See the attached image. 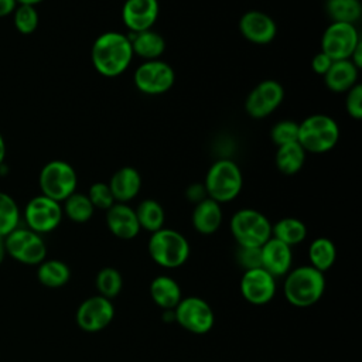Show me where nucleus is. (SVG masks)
<instances>
[{"label":"nucleus","mask_w":362,"mask_h":362,"mask_svg":"<svg viewBox=\"0 0 362 362\" xmlns=\"http://www.w3.org/2000/svg\"><path fill=\"white\" fill-rule=\"evenodd\" d=\"M38 11L34 6L18 4L13 11V23L18 33L21 34H31L38 27Z\"/></svg>","instance_id":"nucleus-34"},{"label":"nucleus","mask_w":362,"mask_h":362,"mask_svg":"<svg viewBox=\"0 0 362 362\" xmlns=\"http://www.w3.org/2000/svg\"><path fill=\"white\" fill-rule=\"evenodd\" d=\"M297 136H298V123L293 120H280L272 127V132H270V137L277 147L287 143L297 141Z\"/></svg>","instance_id":"nucleus-35"},{"label":"nucleus","mask_w":362,"mask_h":362,"mask_svg":"<svg viewBox=\"0 0 362 362\" xmlns=\"http://www.w3.org/2000/svg\"><path fill=\"white\" fill-rule=\"evenodd\" d=\"M106 225L112 235L124 240L136 238L140 232V225L134 209L122 202H115L106 211Z\"/></svg>","instance_id":"nucleus-18"},{"label":"nucleus","mask_w":362,"mask_h":362,"mask_svg":"<svg viewBox=\"0 0 362 362\" xmlns=\"http://www.w3.org/2000/svg\"><path fill=\"white\" fill-rule=\"evenodd\" d=\"M134 212H136L140 229H146L153 233V232L161 229L164 225L165 214H164L161 204L157 202L156 199H151V198L143 199L137 205Z\"/></svg>","instance_id":"nucleus-28"},{"label":"nucleus","mask_w":362,"mask_h":362,"mask_svg":"<svg viewBox=\"0 0 362 362\" xmlns=\"http://www.w3.org/2000/svg\"><path fill=\"white\" fill-rule=\"evenodd\" d=\"M38 184L42 195L57 202H64L71 194L75 192L78 175L69 163L64 160H52L41 168Z\"/></svg>","instance_id":"nucleus-7"},{"label":"nucleus","mask_w":362,"mask_h":362,"mask_svg":"<svg viewBox=\"0 0 362 362\" xmlns=\"http://www.w3.org/2000/svg\"><path fill=\"white\" fill-rule=\"evenodd\" d=\"M331 64H332V59L321 51L317 52L311 59V68L318 75H324L328 71V68L331 66Z\"/></svg>","instance_id":"nucleus-39"},{"label":"nucleus","mask_w":362,"mask_h":362,"mask_svg":"<svg viewBox=\"0 0 362 362\" xmlns=\"http://www.w3.org/2000/svg\"><path fill=\"white\" fill-rule=\"evenodd\" d=\"M61 202H57L45 195H37L28 201L24 209V218L35 233H47L54 230L62 219Z\"/></svg>","instance_id":"nucleus-12"},{"label":"nucleus","mask_w":362,"mask_h":362,"mask_svg":"<svg viewBox=\"0 0 362 362\" xmlns=\"http://www.w3.org/2000/svg\"><path fill=\"white\" fill-rule=\"evenodd\" d=\"M339 140L338 123L327 115H311L298 123L297 141L305 153H327Z\"/></svg>","instance_id":"nucleus-3"},{"label":"nucleus","mask_w":362,"mask_h":362,"mask_svg":"<svg viewBox=\"0 0 362 362\" xmlns=\"http://www.w3.org/2000/svg\"><path fill=\"white\" fill-rule=\"evenodd\" d=\"M345 109H346V113L352 119L361 120V117H362V85L361 83L354 85L346 92Z\"/></svg>","instance_id":"nucleus-38"},{"label":"nucleus","mask_w":362,"mask_h":362,"mask_svg":"<svg viewBox=\"0 0 362 362\" xmlns=\"http://www.w3.org/2000/svg\"><path fill=\"white\" fill-rule=\"evenodd\" d=\"M96 290L99 296L112 300L116 297L123 287V277L115 267H103L96 274Z\"/></svg>","instance_id":"nucleus-32"},{"label":"nucleus","mask_w":362,"mask_h":362,"mask_svg":"<svg viewBox=\"0 0 362 362\" xmlns=\"http://www.w3.org/2000/svg\"><path fill=\"white\" fill-rule=\"evenodd\" d=\"M17 4H27V6H35L38 3H41L42 0H16Z\"/></svg>","instance_id":"nucleus-44"},{"label":"nucleus","mask_w":362,"mask_h":362,"mask_svg":"<svg viewBox=\"0 0 362 362\" xmlns=\"http://www.w3.org/2000/svg\"><path fill=\"white\" fill-rule=\"evenodd\" d=\"M133 55H137L146 61H153L158 59L165 49V41L161 34L153 31V30H146L140 33H134L129 37Z\"/></svg>","instance_id":"nucleus-24"},{"label":"nucleus","mask_w":362,"mask_h":362,"mask_svg":"<svg viewBox=\"0 0 362 362\" xmlns=\"http://www.w3.org/2000/svg\"><path fill=\"white\" fill-rule=\"evenodd\" d=\"M86 195L95 209L107 211L116 202L106 182H93Z\"/></svg>","instance_id":"nucleus-36"},{"label":"nucleus","mask_w":362,"mask_h":362,"mask_svg":"<svg viewBox=\"0 0 362 362\" xmlns=\"http://www.w3.org/2000/svg\"><path fill=\"white\" fill-rule=\"evenodd\" d=\"M37 277L42 286L57 288L68 283L71 277V270L68 264L64 263L62 260H57V259L44 260L38 266Z\"/></svg>","instance_id":"nucleus-27"},{"label":"nucleus","mask_w":362,"mask_h":362,"mask_svg":"<svg viewBox=\"0 0 362 362\" xmlns=\"http://www.w3.org/2000/svg\"><path fill=\"white\" fill-rule=\"evenodd\" d=\"M236 262L243 270L262 267L260 247L255 246H239L236 247Z\"/></svg>","instance_id":"nucleus-37"},{"label":"nucleus","mask_w":362,"mask_h":362,"mask_svg":"<svg viewBox=\"0 0 362 362\" xmlns=\"http://www.w3.org/2000/svg\"><path fill=\"white\" fill-rule=\"evenodd\" d=\"M192 226L197 232L202 235H212L215 233L221 223H222V209L221 204L211 198H204L198 204H195V208L191 215Z\"/></svg>","instance_id":"nucleus-21"},{"label":"nucleus","mask_w":362,"mask_h":362,"mask_svg":"<svg viewBox=\"0 0 362 362\" xmlns=\"http://www.w3.org/2000/svg\"><path fill=\"white\" fill-rule=\"evenodd\" d=\"M185 195H187L188 201H191V202H194V204H198L199 201H202L204 198H206V191H205L204 184L194 182V184L188 185V188H187V191H185Z\"/></svg>","instance_id":"nucleus-40"},{"label":"nucleus","mask_w":362,"mask_h":362,"mask_svg":"<svg viewBox=\"0 0 362 362\" xmlns=\"http://www.w3.org/2000/svg\"><path fill=\"white\" fill-rule=\"evenodd\" d=\"M272 236L291 247L293 245H298L305 239L307 226L297 218H281L274 225H272Z\"/></svg>","instance_id":"nucleus-26"},{"label":"nucleus","mask_w":362,"mask_h":362,"mask_svg":"<svg viewBox=\"0 0 362 362\" xmlns=\"http://www.w3.org/2000/svg\"><path fill=\"white\" fill-rule=\"evenodd\" d=\"M109 188L116 202L126 204L137 197L141 188L140 173L130 165L119 168L109 181Z\"/></svg>","instance_id":"nucleus-20"},{"label":"nucleus","mask_w":362,"mask_h":362,"mask_svg":"<svg viewBox=\"0 0 362 362\" xmlns=\"http://www.w3.org/2000/svg\"><path fill=\"white\" fill-rule=\"evenodd\" d=\"M361 41L355 24L331 23L322 33L321 52L328 55L332 61L349 59Z\"/></svg>","instance_id":"nucleus-9"},{"label":"nucleus","mask_w":362,"mask_h":362,"mask_svg":"<svg viewBox=\"0 0 362 362\" xmlns=\"http://www.w3.org/2000/svg\"><path fill=\"white\" fill-rule=\"evenodd\" d=\"M359 69L349 61H332L328 71L322 75L327 88L332 92L341 93L348 92L354 85L358 83Z\"/></svg>","instance_id":"nucleus-22"},{"label":"nucleus","mask_w":362,"mask_h":362,"mask_svg":"<svg viewBox=\"0 0 362 362\" xmlns=\"http://www.w3.org/2000/svg\"><path fill=\"white\" fill-rule=\"evenodd\" d=\"M16 7H17L16 0H0V17H6L8 14H13Z\"/></svg>","instance_id":"nucleus-41"},{"label":"nucleus","mask_w":362,"mask_h":362,"mask_svg":"<svg viewBox=\"0 0 362 362\" xmlns=\"http://www.w3.org/2000/svg\"><path fill=\"white\" fill-rule=\"evenodd\" d=\"M150 296L153 301L163 310H174L182 298L178 283L165 274L153 279L150 284Z\"/></svg>","instance_id":"nucleus-23"},{"label":"nucleus","mask_w":362,"mask_h":362,"mask_svg":"<svg viewBox=\"0 0 362 362\" xmlns=\"http://www.w3.org/2000/svg\"><path fill=\"white\" fill-rule=\"evenodd\" d=\"M4 255H6V249H4V238H0V264L4 259Z\"/></svg>","instance_id":"nucleus-45"},{"label":"nucleus","mask_w":362,"mask_h":362,"mask_svg":"<svg viewBox=\"0 0 362 362\" xmlns=\"http://www.w3.org/2000/svg\"><path fill=\"white\" fill-rule=\"evenodd\" d=\"M158 0H126L122 7V20L132 34L151 30L158 18Z\"/></svg>","instance_id":"nucleus-16"},{"label":"nucleus","mask_w":362,"mask_h":362,"mask_svg":"<svg viewBox=\"0 0 362 362\" xmlns=\"http://www.w3.org/2000/svg\"><path fill=\"white\" fill-rule=\"evenodd\" d=\"M239 287L243 298L247 303L263 305L276 294V277H273L263 267L245 270Z\"/></svg>","instance_id":"nucleus-15"},{"label":"nucleus","mask_w":362,"mask_h":362,"mask_svg":"<svg viewBox=\"0 0 362 362\" xmlns=\"http://www.w3.org/2000/svg\"><path fill=\"white\" fill-rule=\"evenodd\" d=\"M62 212L71 221H74L76 223H83V222H88L92 218V215L95 212V208H93V205L89 201L86 194L74 192L64 201Z\"/></svg>","instance_id":"nucleus-31"},{"label":"nucleus","mask_w":362,"mask_h":362,"mask_svg":"<svg viewBox=\"0 0 362 362\" xmlns=\"http://www.w3.org/2000/svg\"><path fill=\"white\" fill-rule=\"evenodd\" d=\"M308 259L310 266L320 272H327L337 259V249L331 239L317 238L308 246Z\"/></svg>","instance_id":"nucleus-29"},{"label":"nucleus","mask_w":362,"mask_h":362,"mask_svg":"<svg viewBox=\"0 0 362 362\" xmlns=\"http://www.w3.org/2000/svg\"><path fill=\"white\" fill-rule=\"evenodd\" d=\"M239 31L249 42L264 45L274 40L277 27L269 14L259 10H250L240 17Z\"/></svg>","instance_id":"nucleus-17"},{"label":"nucleus","mask_w":362,"mask_h":362,"mask_svg":"<svg viewBox=\"0 0 362 362\" xmlns=\"http://www.w3.org/2000/svg\"><path fill=\"white\" fill-rule=\"evenodd\" d=\"M283 85L274 79L259 82L245 100V110L253 119H263L272 115L283 102Z\"/></svg>","instance_id":"nucleus-13"},{"label":"nucleus","mask_w":362,"mask_h":362,"mask_svg":"<svg viewBox=\"0 0 362 362\" xmlns=\"http://www.w3.org/2000/svg\"><path fill=\"white\" fill-rule=\"evenodd\" d=\"M133 59V49L127 35L106 31L96 37L90 48V61L98 74L106 78L122 75Z\"/></svg>","instance_id":"nucleus-1"},{"label":"nucleus","mask_w":362,"mask_h":362,"mask_svg":"<svg viewBox=\"0 0 362 362\" xmlns=\"http://www.w3.org/2000/svg\"><path fill=\"white\" fill-rule=\"evenodd\" d=\"M325 291L324 273L313 266H300L290 270L284 280L286 300L298 308L314 305Z\"/></svg>","instance_id":"nucleus-2"},{"label":"nucleus","mask_w":362,"mask_h":362,"mask_svg":"<svg viewBox=\"0 0 362 362\" xmlns=\"http://www.w3.org/2000/svg\"><path fill=\"white\" fill-rule=\"evenodd\" d=\"M349 61L358 68L361 69L362 68V41L358 44V47L354 49L352 55L349 57Z\"/></svg>","instance_id":"nucleus-42"},{"label":"nucleus","mask_w":362,"mask_h":362,"mask_svg":"<svg viewBox=\"0 0 362 362\" xmlns=\"http://www.w3.org/2000/svg\"><path fill=\"white\" fill-rule=\"evenodd\" d=\"M136 88L146 95H161L170 90L175 81L174 69L161 59L144 61L133 75Z\"/></svg>","instance_id":"nucleus-11"},{"label":"nucleus","mask_w":362,"mask_h":362,"mask_svg":"<svg viewBox=\"0 0 362 362\" xmlns=\"http://www.w3.org/2000/svg\"><path fill=\"white\" fill-rule=\"evenodd\" d=\"M229 226L239 246L260 247L272 238V223L257 209L242 208L236 211L230 218Z\"/></svg>","instance_id":"nucleus-6"},{"label":"nucleus","mask_w":362,"mask_h":362,"mask_svg":"<svg viewBox=\"0 0 362 362\" xmlns=\"http://www.w3.org/2000/svg\"><path fill=\"white\" fill-rule=\"evenodd\" d=\"M175 321L192 334H206L215 322L212 307L201 297H185L174 308Z\"/></svg>","instance_id":"nucleus-10"},{"label":"nucleus","mask_w":362,"mask_h":362,"mask_svg":"<svg viewBox=\"0 0 362 362\" xmlns=\"http://www.w3.org/2000/svg\"><path fill=\"white\" fill-rule=\"evenodd\" d=\"M115 317L112 301L102 296H92L81 303L76 310V324L86 332H98L106 328Z\"/></svg>","instance_id":"nucleus-14"},{"label":"nucleus","mask_w":362,"mask_h":362,"mask_svg":"<svg viewBox=\"0 0 362 362\" xmlns=\"http://www.w3.org/2000/svg\"><path fill=\"white\" fill-rule=\"evenodd\" d=\"M325 11L332 23L355 24L362 16L359 0H325Z\"/></svg>","instance_id":"nucleus-30"},{"label":"nucleus","mask_w":362,"mask_h":362,"mask_svg":"<svg viewBox=\"0 0 362 362\" xmlns=\"http://www.w3.org/2000/svg\"><path fill=\"white\" fill-rule=\"evenodd\" d=\"M147 250L153 262L165 269L182 266L189 257V243L175 229L161 228L151 233Z\"/></svg>","instance_id":"nucleus-5"},{"label":"nucleus","mask_w":362,"mask_h":362,"mask_svg":"<svg viewBox=\"0 0 362 362\" xmlns=\"http://www.w3.org/2000/svg\"><path fill=\"white\" fill-rule=\"evenodd\" d=\"M4 249L13 259L24 264H40L45 260L47 246L40 233L16 228L4 236Z\"/></svg>","instance_id":"nucleus-8"},{"label":"nucleus","mask_w":362,"mask_h":362,"mask_svg":"<svg viewBox=\"0 0 362 362\" xmlns=\"http://www.w3.org/2000/svg\"><path fill=\"white\" fill-rule=\"evenodd\" d=\"M305 163V151L298 141L287 143L277 147L276 151V167L284 175L297 174Z\"/></svg>","instance_id":"nucleus-25"},{"label":"nucleus","mask_w":362,"mask_h":362,"mask_svg":"<svg viewBox=\"0 0 362 362\" xmlns=\"http://www.w3.org/2000/svg\"><path fill=\"white\" fill-rule=\"evenodd\" d=\"M262 267L273 277L287 274L293 262L291 247L276 238H270L260 246Z\"/></svg>","instance_id":"nucleus-19"},{"label":"nucleus","mask_w":362,"mask_h":362,"mask_svg":"<svg viewBox=\"0 0 362 362\" xmlns=\"http://www.w3.org/2000/svg\"><path fill=\"white\" fill-rule=\"evenodd\" d=\"M243 177L239 165L228 158L215 161L206 171L204 187L206 197L218 204L233 201L242 191Z\"/></svg>","instance_id":"nucleus-4"},{"label":"nucleus","mask_w":362,"mask_h":362,"mask_svg":"<svg viewBox=\"0 0 362 362\" xmlns=\"http://www.w3.org/2000/svg\"><path fill=\"white\" fill-rule=\"evenodd\" d=\"M6 151H7V147H6V141L0 133V165L3 164L4 158H6Z\"/></svg>","instance_id":"nucleus-43"},{"label":"nucleus","mask_w":362,"mask_h":362,"mask_svg":"<svg viewBox=\"0 0 362 362\" xmlns=\"http://www.w3.org/2000/svg\"><path fill=\"white\" fill-rule=\"evenodd\" d=\"M20 221V209L13 197L0 192V238L13 232Z\"/></svg>","instance_id":"nucleus-33"}]
</instances>
